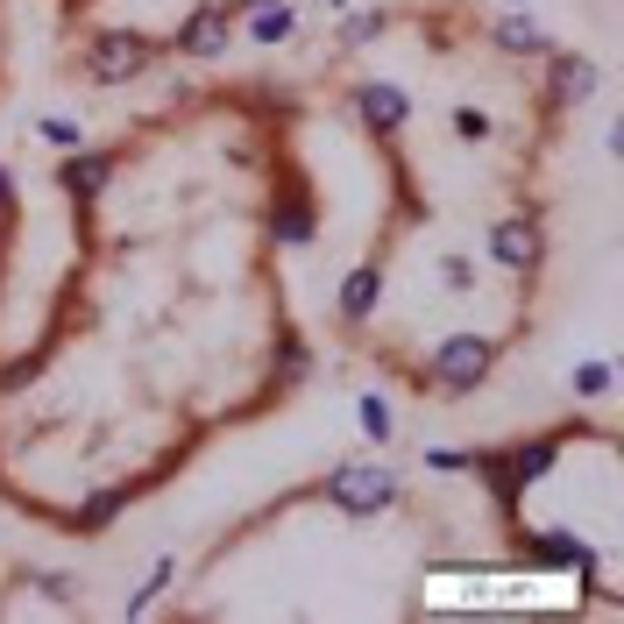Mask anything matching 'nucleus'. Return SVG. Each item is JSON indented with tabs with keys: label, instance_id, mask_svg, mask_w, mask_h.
I'll use <instances>...</instances> for the list:
<instances>
[{
	"label": "nucleus",
	"instance_id": "1",
	"mask_svg": "<svg viewBox=\"0 0 624 624\" xmlns=\"http://www.w3.org/2000/svg\"><path fill=\"white\" fill-rule=\"evenodd\" d=\"M398 490H404V482L390 476V468H369V461H348V468H334V482H326V497H334L348 518L390 511V504H398Z\"/></svg>",
	"mask_w": 624,
	"mask_h": 624
},
{
	"label": "nucleus",
	"instance_id": "2",
	"mask_svg": "<svg viewBox=\"0 0 624 624\" xmlns=\"http://www.w3.org/2000/svg\"><path fill=\"white\" fill-rule=\"evenodd\" d=\"M490 362H497V341L447 334V341L433 348V383H440V390H476L482 377H490Z\"/></svg>",
	"mask_w": 624,
	"mask_h": 624
},
{
	"label": "nucleus",
	"instance_id": "3",
	"mask_svg": "<svg viewBox=\"0 0 624 624\" xmlns=\"http://www.w3.org/2000/svg\"><path fill=\"white\" fill-rule=\"evenodd\" d=\"M348 100H355V114H362V128H369V135H398L404 121H412V92L383 86V78H369V86H355Z\"/></svg>",
	"mask_w": 624,
	"mask_h": 624
},
{
	"label": "nucleus",
	"instance_id": "4",
	"mask_svg": "<svg viewBox=\"0 0 624 624\" xmlns=\"http://www.w3.org/2000/svg\"><path fill=\"white\" fill-rule=\"evenodd\" d=\"M490 256H497L504 270H539V256H546L539 213H525V221H497V227H490Z\"/></svg>",
	"mask_w": 624,
	"mask_h": 624
},
{
	"label": "nucleus",
	"instance_id": "5",
	"mask_svg": "<svg viewBox=\"0 0 624 624\" xmlns=\"http://www.w3.org/2000/svg\"><path fill=\"white\" fill-rule=\"evenodd\" d=\"M143 65H149V43H143V36H92L86 71L100 78V86H114V78H135Z\"/></svg>",
	"mask_w": 624,
	"mask_h": 624
},
{
	"label": "nucleus",
	"instance_id": "6",
	"mask_svg": "<svg viewBox=\"0 0 624 624\" xmlns=\"http://www.w3.org/2000/svg\"><path fill=\"white\" fill-rule=\"evenodd\" d=\"M114 178V149H65V192L78 206L100 199V185Z\"/></svg>",
	"mask_w": 624,
	"mask_h": 624
},
{
	"label": "nucleus",
	"instance_id": "7",
	"mask_svg": "<svg viewBox=\"0 0 624 624\" xmlns=\"http://www.w3.org/2000/svg\"><path fill=\"white\" fill-rule=\"evenodd\" d=\"M227 36H234V14H227V8H199V14L178 29V50H185V57H221Z\"/></svg>",
	"mask_w": 624,
	"mask_h": 624
},
{
	"label": "nucleus",
	"instance_id": "8",
	"mask_svg": "<svg viewBox=\"0 0 624 624\" xmlns=\"http://www.w3.org/2000/svg\"><path fill=\"white\" fill-rule=\"evenodd\" d=\"M377 291H383V270H377V263H355V270L341 277V291H334L341 320H348V326H362L369 312H377Z\"/></svg>",
	"mask_w": 624,
	"mask_h": 624
},
{
	"label": "nucleus",
	"instance_id": "9",
	"mask_svg": "<svg viewBox=\"0 0 624 624\" xmlns=\"http://www.w3.org/2000/svg\"><path fill=\"white\" fill-rule=\"evenodd\" d=\"M546 57H554V107H582L603 71L589 65V57H568V50H546Z\"/></svg>",
	"mask_w": 624,
	"mask_h": 624
},
{
	"label": "nucleus",
	"instance_id": "10",
	"mask_svg": "<svg viewBox=\"0 0 624 624\" xmlns=\"http://www.w3.org/2000/svg\"><path fill=\"white\" fill-rule=\"evenodd\" d=\"M490 36H497L504 50H518V57H546V50H554V43H546V29H539V22H533V14H525V8H504Z\"/></svg>",
	"mask_w": 624,
	"mask_h": 624
},
{
	"label": "nucleus",
	"instance_id": "11",
	"mask_svg": "<svg viewBox=\"0 0 624 624\" xmlns=\"http://www.w3.org/2000/svg\"><path fill=\"white\" fill-rule=\"evenodd\" d=\"M121 511H128V490H92L65 525H71V533H107V525L121 518Z\"/></svg>",
	"mask_w": 624,
	"mask_h": 624
},
{
	"label": "nucleus",
	"instance_id": "12",
	"mask_svg": "<svg viewBox=\"0 0 624 624\" xmlns=\"http://www.w3.org/2000/svg\"><path fill=\"white\" fill-rule=\"evenodd\" d=\"M248 36H256V43H284V36H299V8H284V0L248 8Z\"/></svg>",
	"mask_w": 624,
	"mask_h": 624
},
{
	"label": "nucleus",
	"instance_id": "13",
	"mask_svg": "<svg viewBox=\"0 0 624 624\" xmlns=\"http://www.w3.org/2000/svg\"><path fill=\"white\" fill-rule=\"evenodd\" d=\"M355 419H362V440H390V433H398V419H390V398H383V390H362V398H355Z\"/></svg>",
	"mask_w": 624,
	"mask_h": 624
},
{
	"label": "nucleus",
	"instance_id": "14",
	"mask_svg": "<svg viewBox=\"0 0 624 624\" xmlns=\"http://www.w3.org/2000/svg\"><path fill=\"white\" fill-rule=\"evenodd\" d=\"M312 227H320V221H312V206H277V213H270V234H277V242H291V248H305Z\"/></svg>",
	"mask_w": 624,
	"mask_h": 624
},
{
	"label": "nucleus",
	"instance_id": "15",
	"mask_svg": "<svg viewBox=\"0 0 624 624\" xmlns=\"http://www.w3.org/2000/svg\"><path fill=\"white\" fill-rule=\"evenodd\" d=\"M305 369H312V348L299 334H284L277 341V383H305Z\"/></svg>",
	"mask_w": 624,
	"mask_h": 624
},
{
	"label": "nucleus",
	"instance_id": "16",
	"mask_svg": "<svg viewBox=\"0 0 624 624\" xmlns=\"http://www.w3.org/2000/svg\"><path fill=\"white\" fill-rule=\"evenodd\" d=\"M433 476H476V447H426Z\"/></svg>",
	"mask_w": 624,
	"mask_h": 624
},
{
	"label": "nucleus",
	"instance_id": "17",
	"mask_svg": "<svg viewBox=\"0 0 624 624\" xmlns=\"http://www.w3.org/2000/svg\"><path fill=\"white\" fill-rule=\"evenodd\" d=\"M568 383H575V398H611V383H617V369H611V362H582V369H575V377H568Z\"/></svg>",
	"mask_w": 624,
	"mask_h": 624
},
{
	"label": "nucleus",
	"instance_id": "18",
	"mask_svg": "<svg viewBox=\"0 0 624 624\" xmlns=\"http://www.w3.org/2000/svg\"><path fill=\"white\" fill-rule=\"evenodd\" d=\"M36 135H43L50 149H78V143H86V128H78L71 114H43V121H36Z\"/></svg>",
	"mask_w": 624,
	"mask_h": 624
},
{
	"label": "nucleus",
	"instance_id": "19",
	"mask_svg": "<svg viewBox=\"0 0 624 624\" xmlns=\"http://www.w3.org/2000/svg\"><path fill=\"white\" fill-rule=\"evenodd\" d=\"M377 29H383V14H348L341 8V43H369Z\"/></svg>",
	"mask_w": 624,
	"mask_h": 624
},
{
	"label": "nucleus",
	"instance_id": "20",
	"mask_svg": "<svg viewBox=\"0 0 624 624\" xmlns=\"http://www.w3.org/2000/svg\"><path fill=\"white\" fill-rule=\"evenodd\" d=\"M455 128L468 135V143H482V135H490V114H482V107H455Z\"/></svg>",
	"mask_w": 624,
	"mask_h": 624
},
{
	"label": "nucleus",
	"instance_id": "21",
	"mask_svg": "<svg viewBox=\"0 0 624 624\" xmlns=\"http://www.w3.org/2000/svg\"><path fill=\"white\" fill-rule=\"evenodd\" d=\"M36 362H43V355H22V362H0V390H22V383L36 377Z\"/></svg>",
	"mask_w": 624,
	"mask_h": 624
},
{
	"label": "nucleus",
	"instance_id": "22",
	"mask_svg": "<svg viewBox=\"0 0 624 624\" xmlns=\"http://www.w3.org/2000/svg\"><path fill=\"white\" fill-rule=\"evenodd\" d=\"M14 206V178H8V164H0V213Z\"/></svg>",
	"mask_w": 624,
	"mask_h": 624
},
{
	"label": "nucleus",
	"instance_id": "23",
	"mask_svg": "<svg viewBox=\"0 0 624 624\" xmlns=\"http://www.w3.org/2000/svg\"><path fill=\"white\" fill-rule=\"evenodd\" d=\"M227 8H263V0H227Z\"/></svg>",
	"mask_w": 624,
	"mask_h": 624
},
{
	"label": "nucleus",
	"instance_id": "24",
	"mask_svg": "<svg viewBox=\"0 0 624 624\" xmlns=\"http://www.w3.org/2000/svg\"><path fill=\"white\" fill-rule=\"evenodd\" d=\"M504 8H533V0H504Z\"/></svg>",
	"mask_w": 624,
	"mask_h": 624
}]
</instances>
